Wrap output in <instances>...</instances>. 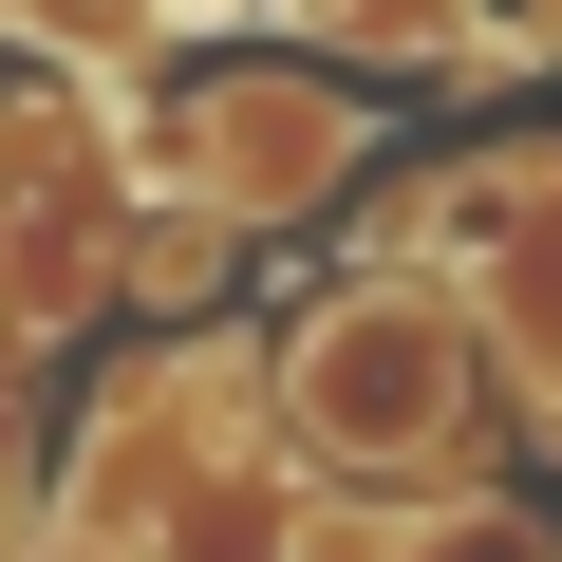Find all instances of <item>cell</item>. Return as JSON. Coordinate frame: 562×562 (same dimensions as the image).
<instances>
[{
    "mask_svg": "<svg viewBox=\"0 0 562 562\" xmlns=\"http://www.w3.org/2000/svg\"><path fill=\"white\" fill-rule=\"evenodd\" d=\"M394 562H562L525 506H431V525H394Z\"/></svg>",
    "mask_w": 562,
    "mask_h": 562,
    "instance_id": "cell-4",
    "label": "cell"
},
{
    "mask_svg": "<svg viewBox=\"0 0 562 562\" xmlns=\"http://www.w3.org/2000/svg\"><path fill=\"white\" fill-rule=\"evenodd\" d=\"M281 413H301L338 469H431L469 431V338L413 301V281H357V301H319L301 338H281Z\"/></svg>",
    "mask_w": 562,
    "mask_h": 562,
    "instance_id": "cell-1",
    "label": "cell"
},
{
    "mask_svg": "<svg viewBox=\"0 0 562 562\" xmlns=\"http://www.w3.org/2000/svg\"><path fill=\"white\" fill-rule=\"evenodd\" d=\"M525 225H543V244H487V301H506V338L562 375V169L525 188Z\"/></svg>",
    "mask_w": 562,
    "mask_h": 562,
    "instance_id": "cell-3",
    "label": "cell"
},
{
    "mask_svg": "<svg viewBox=\"0 0 562 562\" xmlns=\"http://www.w3.org/2000/svg\"><path fill=\"white\" fill-rule=\"evenodd\" d=\"M0 562H113V543H0Z\"/></svg>",
    "mask_w": 562,
    "mask_h": 562,
    "instance_id": "cell-5",
    "label": "cell"
},
{
    "mask_svg": "<svg viewBox=\"0 0 562 562\" xmlns=\"http://www.w3.org/2000/svg\"><path fill=\"white\" fill-rule=\"evenodd\" d=\"M357 94H319V76H206L169 132H150V169L188 188V206H225V225H281L301 188H338L357 169Z\"/></svg>",
    "mask_w": 562,
    "mask_h": 562,
    "instance_id": "cell-2",
    "label": "cell"
}]
</instances>
